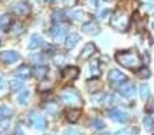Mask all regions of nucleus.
Masks as SVG:
<instances>
[{"label":"nucleus","instance_id":"f257e3e1","mask_svg":"<svg viewBox=\"0 0 154 135\" xmlns=\"http://www.w3.org/2000/svg\"><path fill=\"white\" fill-rule=\"evenodd\" d=\"M115 60L119 65L127 69H135L142 65V60L134 51H119L115 54Z\"/></svg>","mask_w":154,"mask_h":135},{"label":"nucleus","instance_id":"f03ea898","mask_svg":"<svg viewBox=\"0 0 154 135\" xmlns=\"http://www.w3.org/2000/svg\"><path fill=\"white\" fill-rule=\"evenodd\" d=\"M128 23H130V18L122 12H116L111 19V26L120 32H125L128 29Z\"/></svg>","mask_w":154,"mask_h":135},{"label":"nucleus","instance_id":"7ed1b4c3","mask_svg":"<svg viewBox=\"0 0 154 135\" xmlns=\"http://www.w3.org/2000/svg\"><path fill=\"white\" fill-rule=\"evenodd\" d=\"M61 100L64 101L68 106H73V107H79L81 106V99H80L79 93L73 89H65L61 93Z\"/></svg>","mask_w":154,"mask_h":135},{"label":"nucleus","instance_id":"20e7f679","mask_svg":"<svg viewBox=\"0 0 154 135\" xmlns=\"http://www.w3.org/2000/svg\"><path fill=\"white\" fill-rule=\"evenodd\" d=\"M68 16H69L70 19H73V20L80 22V23H88V22H91V19H92V15H91V14L85 12V11H82V10L70 11V12L68 14Z\"/></svg>","mask_w":154,"mask_h":135},{"label":"nucleus","instance_id":"39448f33","mask_svg":"<svg viewBox=\"0 0 154 135\" xmlns=\"http://www.w3.org/2000/svg\"><path fill=\"white\" fill-rule=\"evenodd\" d=\"M30 120H31V124L35 130L42 131L46 128V120L39 112H35V111L31 112V114H30Z\"/></svg>","mask_w":154,"mask_h":135},{"label":"nucleus","instance_id":"423d86ee","mask_svg":"<svg viewBox=\"0 0 154 135\" xmlns=\"http://www.w3.org/2000/svg\"><path fill=\"white\" fill-rule=\"evenodd\" d=\"M12 12L15 15H19V16H26L30 14V5L26 4L24 2H19V3H15V4L11 7Z\"/></svg>","mask_w":154,"mask_h":135},{"label":"nucleus","instance_id":"0eeeda50","mask_svg":"<svg viewBox=\"0 0 154 135\" xmlns=\"http://www.w3.org/2000/svg\"><path fill=\"white\" fill-rule=\"evenodd\" d=\"M66 31H68L66 24L58 23V24H56V26H53L50 29V35L54 38V39H61V38L66 34Z\"/></svg>","mask_w":154,"mask_h":135},{"label":"nucleus","instance_id":"6e6552de","mask_svg":"<svg viewBox=\"0 0 154 135\" xmlns=\"http://www.w3.org/2000/svg\"><path fill=\"white\" fill-rule=\"evenodd\" d=\"M118 91H119V93L122 96H125V97H131V96H134V93H135V88L133 87V84H131V82H126V81L119 84Z\"/></svg>","mask_w":154,"mask_h":135},{"label":"nucleus","instance_id":"1a4fd4ad","mask_svg":"<svg viewBox=\"0 0 154 135\" xmlns=\"http://www.w3.org/2000/svg\"><path fill=\"white\" fill-rule=\"evenodd\" d=\"M108 80L112 82V84L119 85V84H122V82L126 81V76L120 70H118V69H112L108 74Z\"/></svg>","mask_w":154,"mask_h":135},{"label":"nucleus","instance_id":"9d476101","mask_svg":"<svg viewBox=\"0 0 154 135\" xmlns=\"http://www.w3.org/2000/svg\"><path fill=\"white\" fill-rule=\"evenodd\" d=\"M109 116H111L112 120H115V122H119V123H126V122H127V119H128V115L126 114L125 111L119 109V108L112 109V111L109 112Z\"/></svg>","mask_w":154,"mask_h":135},{"label":"nucleus","instance_id":"9b49d317","mask_svg":"<svg viewBox=\"0 0 154 135\" xmlns=\"http://www.w3.org/2000/svg\"><path fill=\"white\" fill-rule=\"evenodd\" d=\"M20 58L19 54L16 51H2L0 53V60H2L4 64H14L15 61Z\"/></svg>","mask_w":154,"mask_h":135},{"label":"nucleus","instance_id":"f8f14e48","mask_svg":"<svg viewBox=\"0 0 154 135\" xmlns=\"http://www.w3.org/2000/svg\"><path fill=\"white\" fill-rule=\"evenodd\" d=\"M95 51H96V46L93 45V43H87V45L84 46V49H82L81 54H80V60L85 61V60L91 58V57L95 54Z\"/></svg>","mask_w":154,"mask_h":135},{"label":"nucleus","instance_id":"ddd939ff","mask_svg":"<svg viewBox=\"0 0 154 135\" xmlns=\"http://www.w3.org/2000/svg\"><path fill=\"white\" fill-rule=\"evenodd\" d=\"M82 31L88 35H96L100 32V27H99V24L95 23V22H88V23H85L84 26H82Z\"/></svg>","mask_w":154,"mask_h":135},{"label":"nucleus","instance_id":"4468645a","mask_svg":"<svg viewBox=\"0 0 154 135\" xmlns=\"http://www.w3.org/2000/svg\"><path fill=\"white\" fill-rule=\"evenodd\" d=\"M65 116H66V120H68V122L76 123L77 120L80 119V116H81V109H79V108L68 109L66 114H65Z\"/></svg>","mask_w":154,"mask_h":135},{"label":"nucleus","instance_id":"2eb2a0df","mask_svg":"<svg viewBox=\"0 0 154 135\" xmlns=\"http://www.w3.org/2000/svg\"><path fill=\"white\" fill-rule=\"evenodd\" d=\"M14 76L18 77V78H27L29 76H31V69H30L27 65H22L14 72Z\"/></svg>","mask_w":154,"mask_h":135},{"label":"nucleus","instance_id":"dca6fc26","mask_svg":"<svg viewBox=\"0 0 154 135\" xmlns=\"http://www.w3.org/2000/svg\"><path fill=\"white\" fill-rule=\"evenodd\" d=\"M79 41H80V35L77 34V32H70L66 37V41H65V48L73 49L77 43H79Z\"/></svg>","mask_w":154,"mask_h":135},{"label":"nucleus","instance_id":"f3484780","mask_svg":"<svg viewBox=\"0 0 154 135\" xmlns=\"http://www.w3.org/2000/svg\"><path fill=\"white\" fill-rule=\"evenodd\" d=\"M80 70L79 68L76 66H66L62 70V76H64V78H76L77 76H79Z\"/></svg>","mask_w":154,"mask_h":135},{"label":"nucleus","instance_id":"a211bd4d","mask_svg":"<svg viewBox=\"0 0 154 135\" xmlns=\"http://www.w3.org/2000/svg\"><path fill=\"white\" fill-rule=\"evenodd\" d=\"M46 74H48V68L43 66V65H35V68H34L35 78H38L41 81V80H43L46 77Z\"/></svg>","mask_w":154,"mask_h":135},{"label":"nucleus","instance_id":"6ab92c4d","mask_svg":"<svg viewBox=\"0 0 154 135\" xmlns=\"http://www.w3.org/2000/svg\"><path fill=\"white\" fill-rule=\"evenodd\" d=\"M42 43H43L42 37H41L39 34H34V35H31V38H30L29 48L30 49H37V48H39Z\"/></svg>","mask_w":154,"mask_h":135},{"label":"nucleus","instance_id":"aec40b11","mask_svg":"<svg viewBox=\"0 0 154 135\" xmlns=\"http://www.w3.org/2000/svg\"><path fill=\"white\" fill-rule=\"evenodd\" d=\"M11 22H12V18L8 14H4V15H0V29L7 30L10 27Z\"/></svg>","mask_w":154,"mask_h":135},{"label":"nucleus","instance_id":"412c9836","mask_svg":"<svg viewBox=\"0 0 154 135\" xmlns=\"http://www.w3.org/2000/svg\"><path fill=\"white\" fill-rule=\"evenodd\" d=\"M139 93H141V99L143 101H146L149 99V95H150V88L147 84H142L139 85Z\"/></svg>","mask_w":154,"mask_h":135},{"label":"nucleus","instance_id":"4be33fe9","mask_svg":"<svg viewBox=\"0 0 154 135\" xmlns=\"http://www.w3.org/2000/svg\"><path fill=\"white\" fill-rule=\"evenodd\" d=\"M143 127L146 131H152L154 128V119L150 115H145L143 118Z\"/></svg>","mask_w":154,"mask_h":135},{"label":"nucleus","instance_id":"5701e85b","mask_svg":"<svg viewBox=\"0 0 154 135\" xmlns=\"http://www.w3.org/2000/svg\"><path fill=\"white\" fill-rule=\"evenodd\" d=\"M11 115H12V109H11L8 106H3L2 108H0V120L8 119Z\"/></svg>","mask_w":154,"mask_h":135},{"label":"nucleus","instance_id":"b1692460","mask_svg":"<svg viewBox=\"0 0 154 135\" xmlns=\"http://www.w3.org/2000/svg\"><path fill=\"white\" fill-rule=\"evenodd\" d=\"M150 74H152V72H150V69L146 68V66L139 68L138 70H137V76L141 77V78H143V80H145V78H149Z\"/></svg>","mask_w":154,"mask_h":135},{"label":"nucleus","instance_id":"393cba45","mask_svg":"<svg viewBox=\"0 0 154 135\" xmlns=\"http://www.w3.org/2000/svg\"><path fill=\"white\" fill-rule=\"evenodd\" d=\"M91 73H92L93 77H97L99 74H100V69H99V61H92V64H91Z\"/></svg>","mask_w":154,"mask_h":135},{"label":"nucleus","instance_id":"a878e982","mask_svg":"<svg viewBox=\"0 0 154 135\" xmlns=\"http://www.w3.org/2000/svg\"><path fill=\"white\" fill-rule=\"evenodd\" d=\"M29 96H30L29 91H23V92L18 96V103L19 104H26L27 101H29Z\"/></svg>","mask_w":154,"mask_h":135},{"label":"nucleus","instance_id":"bb28decb","mask_svg":"<svg viewBox=\"0 0 154 135\" xmlns=\"http://www.w3.org/2000/svg\"><path fill=\"white\" fill-rule=\"evenodd\" d=\"M23 87V81L20 78H16V80H12L11 81V89L12 91H18Z\"/></svg>","mask_w":154,"mask_h":135},{"label":"nucleus","instance_id":"cd10ccee","mask_svg":"<svg viewBox=\"0 0 154 135\" xmlns=\"http://www.w3.org/2000/svg\"><path fill=\"white\" fill-rule=\"evenodd\" d=\"M65 19V15L62 11H56V12L53 14V20L54 22H62Z\"/></svg>","mask_w":154,"mask_h":135},{"label":"nucleus","instance_id":"c85d7f7f","mask_svg":"<svg viewBox=\"0 0 154 135\" xmlns=\"http://www.w3.org/2000/svg\"><path fill=\"white\" fill-rule=\"evenodd\" d=\"M8 89V84L7 81H5V78H3V77H0V95H3V93H5Z\"/></svg>","mask_w":154,"mask_h":135},{"label":"nucleus","instance_id":"c756f323","mask_svg":"<svg viewBox=\"0 0 154 135\" xmlns=\"http://www.w3.org/2000/svg\"><path fill=\"white\" fill-rule=\"evenodd\" d=\"M62 135H82V133L80 130H77V128H68Z\"/></svg>","mask_w":154,"mask_h":135},{"label":"nucleus","instance_id":"7c9ffc66","mask_svg":"<svg viewBox=\"0 0 154 135\" xmlns=\"http://www.w3.org/2000/svg\"><path fill=\"white\" fill-rule=\"evenodd\" d=\"M92 126L95 127V130H100V128L104 127V123L101 122L100 119H95V120L92 122Z\"/></svg>","mask_w":154,"mask_h":135},{"label":"nucleus","instance_id":"2f4dec72","mask_svg":"<svg viewBox=\"0 0 154 135\" xmlns=\"http://www.w3.org/2000/svg\"><path fill=\"white\" fill-rule=\"evenodd\" d=\"M99 85H100V82H99V81L89 82V91H91V92H93V91L99 89Z\"/></svg>","mask_w":154,"mask_h":135},{"label":"nucleus","instance_id":"473e14b6","mask_svg":"<svg viewBox=\"0 0 154 135\" xmlns=\"http://www.w3.org/2000/svg\"><path fill=\"white\" fill-rule=\"evenodd\" d=\"M109 15V10H103L100 12V18H106V16Z\"/></svg>","mask_w":154,"mask_h":135},{"label":"nucleus","instance_id":"72a5a7b5","mask_svg":"<svg viewBox=\"0 0 154 135\" xmlns=\"http://www.w3.org/2000/svg\"><path fill=\"white\" fill-rule=\"evenodd\" d=\"M115 135H131V133H128L127 130H120V131H118Z\"/></svg>","mask_w":154,"mask_h":135},{"label":"nucleus","instance_id":"f704fd0d","mask_svg":"<svg viewBox=\"0 0 154 135\" xmlns=\"http://www.w3.org/2000/svg\"><path fill=\"white\" fill-rule=\"evenodd\" d=\"M95 135H111V133H108V131H99Z\"/></svg>","mask_w":154,"mask_h":135},{"label":"nucleus","instance_id":"c9c22d12","mask_svg":"<svg viewBox=\"0 0 154 135\" xmlns=\"http://www.w3.org/2000/svg\"><path fill=\"white\" fill-rule=\"evenodd\" d=\"M15 135H24V133H23V130H22V128H16Z\"/></svg>","mask_w":154,"mask_h":135},{"label":"nucleus","instance_id":"e433bc0d","mask_svg":"<svg viewBox=\"0 0 154 135\" xmlns=\"http://www.w3.org/2000/svg\"><path fill=\"white\" fill-rule=\"evenodd\" d=\"M88 3H89L91 5H93V7H96V5H97V0H88Z\"/></svg>","mask_w":154,"mask_h":135},{"label":"nucleus","instance_id":"4c0bfd02","mask_svg":"<svg viewBox=\"0 0 154 135\" xmlns=\"http://www.w3.org/2000/svg\"><path fill=\"white\" fill-rule=\"evenodd\" d=\"M145 61H146V62L150 61V57H149V56H145Z\"/></svg>","mask_w":154,"mask_h":135},{"label":"nucleus","instance_id":"58836bf2","mask_svg":"<svg viewBox=\"0 0 154 135\" xmlns=\"http://www.w3.org/2000/svg\"><path fill=\"white\" fill-rule=\"evenodd\" d=\"M0 135H10V134H7V133H2Z\"/></svg>","mask_w":154,"mask_h":135},{"label":"nucleus","instance_id":"ea45409f","mask_svg":"<svg viewBox=\"0 0 154 135\" xmlns=\"http://www.w3.org/2000/svg\"><path fill=\"white\" fill-rule=\"evenodd\" d=\"M104 2H112V0H104Z\"/></svg>","mask_w":154,"mask_h":135},{"label":"nucleus","instance_id":"a19ab883","mask_svg":"<svg viewBox=\"0 0 154 135\" xmlns=\"http://www.w3.org/2000/svg\"><path fill=\"white\" fill-rule=\"evenodd\" d=\"M48 2H51V0H48Z\"/></svg>","mask_w":154,"mask_h":135},{"label":"nucleus","instance_id":"79ce46f5","mask_svg":"<svg viewBox=\"0 0 154 135\" xmlns=\"http://www.w3.org/2000/svg\"><path fill=\"white\" fill-rule=\"evenodd\" d=\"M153 27H154V23H153Z\"/></svg>","mask_w":154,"mask_h":135}]
</instances>
